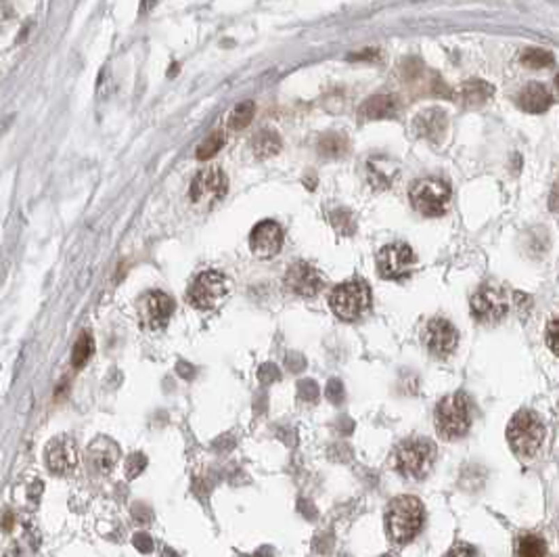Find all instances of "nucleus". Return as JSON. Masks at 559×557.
I'll list each match as a JSON object with an SVG mask.
<instances>
[{"instance_id":"obj_4","label":"nucleus","mask_w":559,"mask_h":557,"mask_svg":"<svg viewBox=\"0 0 559 557\" xmlns=\"http://www.w3.org/2000/svg\"><path fill=\"white\" fill-rule=\"evenodd\" d=\"M434 421L438 436L444 440H457L465 436L471 425V411L465 394H450L442 398L436 407Z\"/></svg>"},{"instance_id":"obj_11","label":"nucleus","mask_w":559,"mask_h":557,"mask_svg":"<svg viewBox=\"0 0 559 557\" xmlns=\"http://www.w3.org/2000/svg\"><path fill=\"white\" fill-rule=\"evenodd\" d=\"M228 180L224 172L216 166L201 170L191 182V199L195 203H216L226 195Z\"/></svg>"},{"instance_id":"obj_37","label":"nucleus","mask_w":559,"mask_h":557,"mask_svg":"<svg viewBox=\"0 0 559 557\" xmlns=\"http://www.w3.org/2000/svg\"><path fill=\"white\" fill-rule=\"evenodd\" d=\"M132 517H134L139 524H149L151 517H153V513H151V509L145 507V505H134V507H132Z\"/></svg>"},{"instance_id":"obj_3","label":"nucleus","mask_w":559,"mask_h":557,"mask_svg":"<svg viewBox=\"0 0 559 557\" xmlns=\"http://www.w3.org/2000/svg\"><path fill=\"white\" fill-rule=\"evenodd\" d=\"M544 440V425L540 417L530 411H517L507 425V442L519 459H534Z\"/></svg>"},{"instance_id":"obj_30","label":"nucleus","mask_w":559,"mask_h":557,"mask_svg":"<svg viewBox=\"0 0 559 557\" xmlns=\"http://www.w3.org/2000/svg\"><path fill=\"white\" fill-rule=\"evenodd\" d=\"M145 467H147V457H145L143 453H134V455H130L128 461H126V476L132 480V478L141 476V471H143Z\"/></svg>"},{"instance_id":"obj_9","label":"nucleus","mask_w":559,"mask_h":557,"mask_svg":"<svg viewBox=\"0 0 559 557\" xmlns=\"http://www.w3.org/2000/svg\"><path fill=\"white\" fill-rule=\"evenodd\" d=\"M421 342L427 348V352L436 359H448L457 344H459V331L448 319L434 317L425 323L421 331Z\"/></svg>"},{"instance_id":"obj_28","label":"nucleus","mask_w":559,"mask_h":557,"mask_svg":"<svg viewBox=\"0 0 559 557\" xmlns=\"http://www.w3.org/2000/svg\"><path fill=\"white\" fill-rule=\"evenodd\" d=\"M224 134L222 132H212L199 147H197V153H195V157L197 159H210V157H214L222 147H224Z\"/></svg>"},{"instance_id":"obj_19","label":"nucleus","mask_w":559,"mask_h":557,"mask_svg":"<svg viewBox=\"0 0 559 557\" xmlns=\"http://www.w3.org/2000/svg\"><path fill=\"white\" fill-rule=\"evenodd\" d=\"M398 176V166L388 157H371L367 164V180L373 189H390Z\"/></svg>"},{"instance_id":"obj_5","label":"nucleus","mask_w":559,"mask_h":557,"mask_svg":"<svg viewBox=\"0 0 559 557\" xmlns=\"http://www.w3.org/2000/svg\"><path fill=\"white\" fill-rule=\"evenodd\" d=\"M329 304H331V311L336 313L338 319L356 321L371 306V290L365 281H359V278H354V281H346L331 292Z\"/></svg>"},{"instance_id":"obj_29","label":"nucleus","mask_w":559,"mask_h":557,"mask_svg":"<svg viewBox=\"0 0 559 557\" xmlns=\"http://www.w3.org/2000/svg\"><path fill=\"white\" fill-rule=\"evenodd\" d=\"M331 222H333L336 230L342 233V235H352L354 228H356V220L348 210H336L331 214Z\"/></svg>"},{"instance_id":"obj_17","label":"nucleus","mask_w":559,"mask_h":557,"mask_svg":"<svg viewBox=\"0 0 559 557\" xmlns=\"http://www.w3.org/2000/svg\"><path fill=\"white\" fill-rule=\"evenodd\" d=\"M398 113V99L392 95H375L369 97L361 109H359V118L365 122H373V120H390Z\"/></svg>"},{"instance_id":"obj_33","label":"nucleus","mask_w":559,"mask_h":557,"mask_svg":"<svg viewBox=\"0 0 559 557\" xmlns=\"http://www.w3.org/2000/svg\"><path fill=\"white\" fill-rule=\"evenodd\" d=\"M546 344L549 348L559 356V317L553 319L546 327Z\"/></svg>"},{"instance_id":"obj_8","label":"nucleus","mask_w":559,"mask_h":557,"mask_svg":"<svg viewBox=\"0 0 559 557\" xmlns=\"http://www.w3.org/2000/svg\"><path fill=\"white\" fill-rule=\"evenodd\" d=\"M469 306H471V315H473V319L478 323L490 325V323L501 321L507 315L509 298L501 288H496L492 283H486L471 296Z\"/></svg>"},{"instance_id":"obj_35","label":"nucleus","mask_w":559,"mask_h":557,"mask_svg":"<svg viewBox=\"0 0 559 557\" xmlns=\"http://www.w3.org/2000/svg\"><path fill=\"white\" fill-rule=\"evenodd\" d=\"M132 544H134V549H139L141 553H151V551H153V538H151V534H147V532H136V534L132 536Z\"/></svg>"},{"instance_id":"obj_38","label":"nucleus","mask_w":559,"mask_h":557,"mask_svg":"<svg viewBox=\"0 0 559 557\" xmlns=\"http://www.w3.org/2000/svg\"><path fill=\"white\" fill-rule=\"evenodd\" d=\"M549 207L553 210V212H559V182L553 187V191H551V197H549Z\"/></svg>"},{"instance_id":"obj_36","label":"nucleus","mask_w":559,"mask_h":557,"mask_svg":"<svg viewBox=\"0 0 559 557\" xmlns=\"http://www.w3.org/2000/svg\"><path fill=\"white\" fill-rule=\"evenodd\" d=\"M258 377H260L262 384H272V382H276L278 377H281V373H278V369L274 365H262L260 371H258Z\"/></svg>"},{"instance_id":"obj_2","label":"nucleus","mask_w":559,"mask_h":557,"mask_svg":"<svg viewBox=\"0 0 559 557\" xmlns=\"http://www.w3.org/2000/svg\"><path fill=\"white\" fill-rule=\"evenodd\" d=\"M436 461V444L427 438H407L402 440L394 455L392 465L394 469L409 480H423Z\"/></svg>"},{"instance_id":"obj_7","label":"nucleus","mask_w":559,"mask_h":557,"mask_svg":"<svg viewBox=\"0 0 559 557\" xmlns=\"http://www.w3.org/2000/svg\"><path fill=\"white\" fill-rule=\"evenodd\" d=\"M226 294H228L226 276L218 270H207V272H201L193 281V285L189 290V300L193 306L210 311V308L220 306L224 302Z\"/></svg>"},{"instance_id":"obj_24","label":"nucleus","mask_w":559,"mask_h":557,"mask_svg":"<svg viewBox=\"0 0 559 557\" xmlns=\"http://www.w3.org/2000/svg\"><path fill=\"white\" fill-rule=\"evenodd\" d=\"M553 55L544 49H526L519 57V63L528 70H542L553 65Z\"/></svg>"},{"instance_id":"obj_10","label":"nucleus","mask_w":559,"mask_h":557,"mask_svg":"<svg viewBox=\"0 0 559 557\" xmlns=\"http://www.w3.org/2000/svg\"><path fill=\"white\" fill-rule=\"evenodd\" d=\"M417 258L411 245L407 243H390L384 245L377 253V268L384 278L390 281H400V278L409 276Z\"/></svg>"},{"instance_id":"obj_21","label":"nucleus","mask_w":559,"mask_h":557,"mask_svg":"<svg viewBox=\"0 0 559 557\" xmlns=\"http://www.w3.org/2000/svg\"><path fill=\"white\" fill-rule=\"evenodd\" d=\"M120 448L109 440H97L90 446V465L97 473H109L116 465Z\"/></svg>"},{"instance_id":"obj_26","label":"nucleus","mask_w":559,"mask_h":557,"mask_svg":"<svg viewBox=\"0 0 559 557\" xmlns=\"http://www.w3.org/2000/svg\"><path fill=\"white\" fill-rule=\"evenodd\" d=\"M93 352H95V340H93V336H90V334H82V336L78 338L76 346H74V352H72V365H74L76 369L84 367V365L90 361Z\"/></svg>"},{"instance_id":"obj_39","label":"nucleus","mask_w":559,"mask_h":557,"mask_svg":"<svg viewBox=\"0 0 559 557\" xmlns=\"http://www.w3.org/2000/svg\"><path fill=\"white\" fill-rule=\"evenodd\" d=\"M13 521H15L13 513H11V511L5 513V517H3V528H5V530H11V528H13Z\"/></svg>"},{"instance_id":"obj_6","label":"nucleus","mask_w":559,"mask_h":557,"mask_svg":"<svg viewBox=\"0 0 559 557\" xmlns=\"http://www.w3.org/2000/svg\"><path fill=\"white\" fill-rule=\"evenodd\" d=\"M413 207L423 216H442L450 201V189L438 178H421L409 191Z\"/></svg>"},{"instance_id":"obj_15","label":"nucleus","mask_w":559,"mask_h":557,"mask_svg":"<svg viewBox=\"0 0 559 557\" xmlns=\"http://www.w3.org/2000/svg\"><path fill=\"white\" fill-rule=\"evenodd\" d=\"M78 463V450L72 438H55L47 446V467L55 473H70Z\"/></svg>"},{"instance_id":"obj_31","label":"nucleus","mask_w":559,"mask_h":557,"mask_svg":"<svg viewBox=\"0 0 559 557\" xmlns=\"http://www.w3.org/2000/svg\"><path fill=\"white\" fill-rule=\"evenodd\" d=\"M444 557H480V553L469 542H455Z\"/></svg>"},{"instance_id":"obj_22","label":"nucleus","mask_w":559,"mask_h":557,"mask_svg":"<svg viewBox=\"0 0 559 557\" xmlns=\"http://www.w3.org/2000/svg\"><path fill=\"white\" fill-rule=\"evenodd\" d=\"M251 147H253V153L258 157H270V155H276L278 151H281V139H278V134L272 130H262L253 136Z\"/></svg>"},{"instance_id":"obj_41","label":"nucleus","mask_w":559,"mask_h":557,"mask_svg":"<svg viewBox=\"0 0 559 557\" xmlns=\"http://www.w3.org/2000/svg\"><path fill=\"white\" fill-rule=\"evenodd\" d=\"M555 91H557V95H559V74L555 76Z\"/></svg>"},{"instance_id":"obj_18","label":"nucleus","mask_w":559,"mask_h":557,"mask_svg":"<svg viewBox=\"0 0 559 557\" xmlns=\"http://www.w3.org/2000/svg\"><path fill=\"white\" fill-rule=\"evenodd\" d=\"M551 103H553V97L546 91V86L540 82L526 84L517 95V105L528 113H542L551 107Z\"/></svg>"},{"instance_id":"obj_23","label":"nucleus","mask_w":559,"mask_h":557,"mask_svg":"<svg viewBox=\"0 0 559 557\" xmlns=\"http://www.w3.org/2000/svg\"><path fill=\"white\" fill-rule=\"evenodd\" d=\"M346 149H348V141L344 134H338V132H329L319 141V151L325 157H340L346 153Z\"/></svg>"},{"instance_id":"obj_20","label":"nucleus","mask_w":559,"mask_h":557,"mask_svg":"<svg viewBox=\"0 0 559 557\" xmlns=\"http://www.w3.org/2000/svg\"><path fill=\"white\" fill-rule=\"evenodd\" d=\"M494 95V88L484 80H467L459 91V101L467 109H478L486 105Z\"/></svg>"},{"instance_id":"obj_1","label":"nucleus","mask_w":559,"mask_h":557,"mask_svg":"<svg viewBox=\"0 0 559 557\" xmlns=\"http://www.w3.org/2000/svg\"><path fill=\"white\" fill-rule=\"evenodd\" d=\"M423 519H425V511L417 496H409V494L396 496L390 501L386 509V517H384L386 534L392 542L407 544L421 532Z\"/></svg>"},{"instance_id":"obj_16","label":"nucleus","mask_w":559,"mask_h":557,"mask_svg":"<svg viewBox=\"0 0 559 557\" xmlns=\"http://www.w3.org/2000/svg\"><path fill=\"white\" fill-rule=\"evenodd\" d=\"M446 128H448V118L438 107L425 109L415 118V132L427 141H434V143L440 141L446 134Z\"/></svg>"},{"instance_id":"obj_40","label":"nucleus","mask_w":559,"mask_h":557,"mask_svg":"<svg viewBox=\"0 0 559 557\" xmlns=\"http://www.w3.org/2000/svg\"><path fill=\"white\" fill-rule=\"evenodd\" d=\"M162 557H178V553H176L174 549H164Z\"/></svg>"},{"instance_id":"obj_34","label":"nucleus","mask_w":559,"mask_h":557,"mask_svg":"<svg viewBox=\"0 0 559 557\" xmlns=\"http://www.w3.org/2000/svg\"><path fill=\"white\" fill-rule=\"evenodd\" d=\"M325 396L333 402V405H340L344 400V386L340 379H331L327 390H325Z\"/></svg>"},{"instance_id":"obj_27","label":"nucleus","mask_w":559,"mask_h":557,"mask_svg":"<svg viewBox=\"0 0 559 557\" xmlns=\"http://www.w3.org/2000/svg\"><path fill=\"white\" fill-rule=\"evenodd\" d=\"M253 113H255V105H253L251 101H243V103H239V105L230 111V116H228V126H230L233 130H243V128L249 126Z\"/></svg>"},{"instance_id":"obj_14","label":"nucleus","mask_w":559,"mask_h":557,"mask_svg":"<svg viewBox=\"0 0 559 557\" xmlns=\"http://www.w3.org/2000/svg\"><path fill=\"white\" fill-rule=\"evenodd\" d=\"M174 313V302L170 296L162 294V292H151L141 300L139 306V315L145 327L149 329H159L164 325H168L170 317Z\"/></svg>"},{"instance_id":"obj_25","label":"nucleus","mask_w":559,"mask_h":557,"mask_svg":"<svg viewBox=\"0 0 559 557\" xmlns=\"http://www.w3.org/2000/svg\"><path fill=\"white\" fill-rule=\"evenodd\" d=\"M546 544L536 534H526L517 540V557H544Z\"/></svg>"},{"instance_id":"obj_12","label":"nucleus","mask_w":559,"mask_h":557,"mask_svg":"<svg viewBox=\"0 0 559 557\" xmlns=\"http://www.w3.org/2000/svg\"><path fill=\"white\" fill-rule=\"evenodd\" d=\"M285 288L300 298H315L323 290L321 272L308 262H296L285 272Z\"/></svg>"},{"instance_id":"obj_13","label":"nucleus","mask_w":559,"mask_h":557,"mask_svg":"<svg viewBox=\"0 0 559 557\" xmlns=\"http://www.w3.org/2000/svg\"><path fill=\"white\" fill-rule=\"evenodd\" d=\"M249 245L258 258H272L283 247V228L274 220H262L253 226Z\"/></svg>"},{"instance_id":"obj_32","label":"nucleus","mask_w":559,"mask_h":557,"mask_svg":"<svg viewBox=\"0 0 559 557\" xmlns=\"http://www.w3.org/2000/svg\"><path fill=\"white\" fill-rule=\"evenodd\" d=\"M300 388V398L302 400H306V402H315L317 398H319V386L313 382V379H304V382H300L298 384Z\"/></svg>"}]
</instances>
